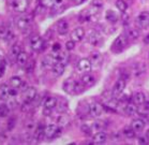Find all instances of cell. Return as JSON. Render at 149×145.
<instances>
[{
    "label": "cell",
    "instance_id": "obj_1",
    "mask_svg": "<svg viewBox=\"0 0 149 145\" xmlns=\"http://www.w3.org/2000/svg\"><path fill=\"white\" fill-rule=\"evenodd\" d=\"M83 87H85V86L81 84V82L78 83L73 78H67L63 82V90L69 95L79 94L83 91Z\"/></svg>",
    "mask_w": 149,
    "mask_h": 145
},
{
    "label": "cell",
    "instance_id": "obj_2",
    "mask_svg": "<svg viewBox=\"0 0 149 145\" xmlns=\"http://www.w3.org/2000/svg\"><path fill=\"white\" fill-rule=\"evenodd\" d=\"M128 43H129V41H128V39H127L125 34L118 36L115 39V41H114V43L112 45V51L115 52L116 54H118V53H120V52L125 50L127 45H128Z\"/></svg>",
    "mask_w": 149,
    "mask_h": 145
},
{
    "label": "cell",
    "instance_id": "obj_3",
    "mask_svg": "<svg viewBox=\"0 0 149 145\" xmlns=\"http://www.w3.org/2000/svg\"><path fill=\"white\" fill-rule=\"evenodd\" d=\"M135 25L136 27L141 29H146L149 27V12H141L135 18Z\"/></svg>",
    "mask_w": 149,
    "mask_h": 145
},
{
    "label": "cell",
    "instance_id": "obj_4",
    "mask_svg": "<svg viewBox=\"0 0 149 145\" xmlns=\"http://www.w3.org/2000/svg\"><path fill=\"white\" fill-rule=\"evenodd\" d=\"M37 98V89L34 87H28L23 94V102L25 104H31Z\"/></svg>",
    "mask_w": 149,
    "mask_h": 145
},
{
    "label": "cell",
    "instance_id": "obj_5",
    "mask_svg": "<svg viewBox=\"0 0 149 145\" xmlns=\"http://www.w3.org/2000/svg\"><path fill=\"white\" fill-rule=\"evenodd\" d=\"M29 43H30L31 50L34 52L41 51V50H43V47H44V40H43L40 36H37V34H34V36H32V37L30 38Z\"/></svg>",
    "mask_w": 149,
    "mask_h": 145
},
{
    "label": "cell",
    "instance_id": "obj_6",
    "mask_svg": "<svg viewBox=\"0 0 149 145\" xmlns=\"http://www.w3.org/2000/svg\"><path fill=\"white\" fill-rule=\"evenodd\" d=\"M14 36L13 31L11 29L10 27H8V26H0V39L1 40H4L6 42L8 43H10L12 41L14 40Z\"/></svg>",
    "mask_w": 149,
    "mask_h": 145
},
{
    "label": "cell",
    "instance_id": "obj_7",
    "mask_svg": "<svg viewBox=\"0 0 149 145\" xmlns=\"http://www.w3.org/2000/svg\"><path fill=\"white\" fill-rule=\"evenodd\" d=\"M61 130L56 125H48L45 127V138L46 139H54L57 138L61 134Z\"/></svg>",
    "mask_w": 149,
    "mask_h": 145
},
{
    "label": "cell",
    "instance_id": "obj_8",
    "mask_svg": "<svg viewBox=\"0 0 149 145\" xmlns=\"http://www.w3.org/2000/svg\"><path fill=\"white\" fill-rule=\"evenodd\" d=\"M125 81L122 80V78H119L118 81L115 83L114 87H113V90H112L114 98L119 99V97H120L122 95V92L125 91Z\"/></svg>",
    "mask_w": 149,
    "mask_h": 145
},
{
    "label": "cell",
    "instance_id": "obj_9",
    "mask_svg": "<svg viewBox=\"0 0 149 145\" xmlns=\"http://www.w3.org/2000/svg\"><path fill=\"white\" fill-rule=\"evenodd\" d=\"M12 7L15 12H18V13L26 12L29 7V0H13Z\"/></svg>",
    "mask_w": 149,
    "mask_h": 145
},
{
    "label": "cell",
    "instance_id": "obj_10",
    "mask_svg": "<svg viewBox=\"0 0 149 145\" xmlns=\"http://www.w3.org/2000/svg\"><path fill=\"white\" fill-rule=\"evenodd\" d=\"M88 41L89 43L93 45V46H99L103 42V38H102V36L99 34L98 31L90 30L88 32Z\"/></svg>",
    "mask_w": 149,
    "mask_h": 145
},
{
    "label": "cell",
    "instance_id": "obj_11",
    "mask_svg": "<svg viewBox=\"0 0 149 145\" xmlns=\"http://www.w3.org/2000/svg\"><path fill=\"white\" fill-rule=\"evenodd\" d=\"M104 112V106L98 102H93L89 105V114L92 117H100Z\"/></svg>",
    "mask_w": 149,
    "mask_h": 145
},
{
    "label": "cell",
    "instance_id": "obj_12",
    "mask_svg": "<svg viewBox=\"0 0 149 145\" xmlns=\"http://www.w3.org/2000/svg\"><path fill=\"white\" fill-rule=\"evenodd\" d=\"M30 24H31L30 17L29 16H22V17H18V20H17V22H16V26L19 30L26 31V30L29 29Z\"/></svg>",
    "mask_w": 149,
    "mask_h": 145
},
{
    "label": "cell",
    "instance_id": "obj_13",
    "mask_svg": "<svg viewBox=\"0 0 149 145\" xmlns=\"http://www.w3.org/2000/svg\"><path fill=\"white\" fill-rule=\"evenodd\" d=\"M132 74L135 76V78H139L141 75H143L146 72V64L144 62H136L132 66Z\"/></svg>",
    "mask_w": 149,
    "mask_h": 145
},
{
    "label": "cell",
    "instance_id": "obj_14",
    "mask_svg": "<svg viewBox=\"0 0 149 145\" xmlns=\"http://www.w3.org/2000/svg\"><path fill=\"white\" fill-rule=\"evenodd\" d=\"M89 60L91 61L92 67L99 68V67H101L102 62H103V56H102L101 53H99V52H97V51L92 52L91 54H90Z\"/></svg>",
    "mask_w": 149,
    "mask_h": 145
},
{
    "label": "cell",
    "instance_id": "obj_15",
    "mask_svg": "<svg viewBox=\"0 0 149 145\" xmlns=\"http://www.w3.org/2000/svg\"><path fill=\"white\" fill-rule=\"evenodd\" d=\"M91 68H92L91 61L89 60V59H87V58H83V59H81V60L78 61L77 69L81 71V72L88 73V72H90Z\"/></svg>",
    "mask_w": 149,
    "mask_h": 145
},
{
    "label": "cell",
    "instance_id": "obj_16",
    "mask_svg": "<svg viewBox=\"0 0 149 145\" xmlns=\"http://www.w3.org/2000/svg\"><path fill=\"white\" fill-rule=\"evenodd\" d=\"M125 36L127 37L129 42H134L139 39L141 34H139V30L137 28H128L125 32Z\"/></svg>",
    "mask_w": 149,
    "mask_h": 145
},
{
    "label": "cell",
    "instance_id": "obj_17",
    "mask_svg": "<svg viewBox=\"0 0 149 145\" xmlns=\"http://www.w3.org/2000/svg\"><path fill=\"white\" fill-rule=\"evenodd\" d=\"M132 100H133V103L136 104L137 106H143V105H144V102H145V100H146V96L142 91H136V92L133 94Z\"/></svg>",
    "mask_w": 149,
    "mask_h": 145
},
{
    "label": "cell",
    "instance_id": "obj_18",
    "mask_svg": "<svg viewBox=\"0 0 149 145\" xmlns=\"http://www.w3.org/2000/svg\"><path fill=\"white\" fill-rule=\"evenodd\" d=\"M81 84L84 85L85 87H91L95 84V78L92 74L89 73H85L81 78Z\"/></svg>",
    "mask_w": 149,
    "mask_h": 145
},
{
    "label": "cell",
    "instance_id": "obj_19",
    "mask_svg": "<svg viewBox=\"0 0 149 145\" xmlns=\"http://www.w3.org/2000/svg\"><path fill=\"white\" fill-rule=\"evenodd\" d=\"M85 37V30L81 27L75 28L74 30L71 32V40L74 42H79L83 40V38Z\"/></svg>",
    "mask_w": 149,
    "mask_h": 145
},
{
    "label": "cell",
    "instance_id": "obj_20",
    "mask_svg": "<svg viewBox=\"0 0 149 145\" xmlns=\"http://www.w3.org/2000/svg\"><path fill=\"white\" fill-rule=\"evenodd\" d=\"M57 31L60 36H65L69 32V23L65 20H61L57 24Z\"/></svg>",
    "mask_w": 149,
    "mask_h": 145
},
{
    "label": "cell",
    "instance_id": "obj_21",
    "mask_svg": "<svg viewBox=\"0 0 149 145\" xmlns=\"http://www.w3.org/2000/svg\"><path fill=\"white\" fill-rule=\"evenodd\" d=\"M10 89L11 88L9 87L7 84L0 85V100H2V101H7L8 99L11 98Z\"/></svg>",
    "mask_w": 149,
    "mask_h": 145
},
{
    "label": "cell",
    "instance_id": "obj_22",
    "mask_svg": "<svg viewBox=\"0 0 149 145\" xmlns=\"http://www.w3.org/2000/svg\"><path fill=\"white\" fill-rule=\"evenodd\" d=\"M65 64H62V62H56V64L53 66L52 68V72H53V74L55 76H60V75L63 74V72H65Z\"/></svg>",
    "mask_w": 149,
    "mask_h": 145
},
{
    "label": "cell",
    "instance_id": "obj_23",
    "mask_svg": "<svg viewBox=\"0 0 149 145\" xmlns=\"http://www.w3.org/2000/svg\"><path fill=\"white\" fill-rule=\"evenodd\" d=\"M107 141V134L103 131H98L93 135V143L95 144H104Z\"/></svg>",
    "mask_w": 149,
    "mask_h": 145
},
{
    "label": "cell",
    "instance_id": "obj_24",
    "mask_svg": "<svg viewBox=\"0 0 149 145\" xmlns=\"http://www.w3.org/2000/svg\"><path fill=\"white\" fill-rule=\"evenodd\" d=\"M123 112H125L127 115H129V116H133V115L137 114V105L134 104V103H130L128 102L127 104L125 105V108H123Z\"/></svg>",
    "mask_w": 149,
    "mask_h": 145
},
{
    "label": "cell",
    "instance_id": "obj_25",
    "mask_svg": "<svg viewBox=\"0 0 149 145\" xmlns=\"http://www.w3.org/2000/svg\"><path fill=\"white\" fill-rule=\"evenodd\" d=\"M10 84L12 87L18 89V88H23V86H24L26 83H25V82L22 80V78H19V76H12L10 80Z\"/></svg>",
    "mask_w": 149,
    "mask_h": 145
},
{
    "label": "cell",
    "instance_id": "obj_26",
    "mask_svg": "<svg viewBox=\"0 0 149 145\" xmlns=\"http://www.w3.org/2000/svg\"><path fill=\"white\" fill-rule=\"evenodd\" d=\"M41 4L46 8L59 7L63 4V0H41Z\"/></svg>",
    "mask_w": 149,
    "mask_h": 145
},
{
    "label": "cell",
    "instance_id": "obj_27",
    "mask_svg": "<svg viewBox=\"0 0 149 145\" xmlns=\"http://www.w3.org/2000/svg\"><path fill=\"white\" fill-rule=\"evenodd\" d=\"M131 127L135 132H141L145 128V123L143 122L142 119H134L131 124Z\"/></svg>",
    "mask_w": 149,
    "mask_h": 145
},
{
    "label": "cell",
    "instance_id": "obj_28",
    "mask_svg": "<svg viewBox=\"0 0 149 145\" xmlns=\"http://www.w3.org/2000/svg\"><path fill=\"white\" fill-rule=\"evenodd\" d=\"M57 104H58V100L55 97H47L44 101V108L51 109V110L57 108Z\"/></svg>",
    "mask_w": 149,
    "mask_h": 145
},
{
    "label": "cell",
    "instance_id": "obj_29",
    "mask_svg": "<svg viewBox=\"0 0 149 145\" xmlns=\"http://www.w3.org/2000/svg\"><path fill=\"white\" fill-rule=\"evenodd\" d=\"M44 138H45V127L43 125H39L37 130H36V133H34V139L37 141H42Z\"/></svg>",
    "mask_w": 149,
    "mask_h": 145
},
{
    "label": "cell",
    "instance_id": "obj_30",
    "mask_svg": "<svg viewBox=\"0 0 149 145\" xmlns=\"http://www.w3.org/2000/svg\"><path fill=\"white\" fill-rule=\"evenodd\" d=\"M105 18L109 20V23H116V22H118L119 16L115 11L109 10V11H106V13H105Z\"/></svg>",
    "mask_w": 149,
    "mask_h": 145
},
{
    "label": "cell",
    "instance_id": "obj_31",
    "mask_svg": "<svg viewBox=\"0 0 149 145\" xmlns=\"http://www.w3.org/2000/svg\"><path fill=\"white\" fill-rule=\"evenodd\" d=\"M56 64V60H55V58L52 56V55H49V56H46V57L43 59V61H42V66H43V68H45V69H48V68H53V66Z\"/></svg>",
    "mask_w": 149,
    "mask_h": 145
},
{
    "label": "cell",
    "instance_id": "obj_32",
    "mask_svg": "<svg viewBox=\"0 0 149 145\" xmlns=\"http://www.w3.org/2000/svg\"><path fill=\"white\" fill-rule=\"evenodd\" d=\"M16 62L18 66L20 67H23V66H26V64L28 62V55L25 53V52H20L19 55L17 56L16 58Z\"/></svg>",
    "mask_w": 149,
    "mask_h": 145
},
{
    "label": "cell",
    "instance_id": "obj_33",
    "mask_svg": "<svg viewBox=\"0 0 149 145\" xmlns=\"http://www.w3.org/2000/svg\"><path fill=\"white\" fill-rule=\"evenodd\" d=\"M135 133L136 132L133 130L132 127H129V126L125 127L123 130H122V134H123V137H125L127 139H130V140H132V139L135 137Z\"/></svg>",
    "mask_w": 149,
    "mask_h": 145
},
{
    "label": "cell",
    "instance_id": "obj_34",
    "mask_svg": "<svg viewBox=\"0 0 149 145\" xmlns=\"http://www.w3.org/2000/svg\"><path fill=\"white\" fill-rule=\"evenodd\" d=\"M92 130H95V131H102L106 128V123L104 120H95L92 124Z\"/></svg>",
    "mask_w": 149,
    "mask_h": 145
},
{
    "label": "cell",
    "instance_id": "obj_35",
    "mask_svg": "<svg viewBox=\"0 0 149 145\" xmlns=\"http://www.w3.org/2000/svg\"><path fill=\"white\" fill-rule=\"evenodd\" d=\"M56 122H57V124L59 126H61V127H63V126H67L69 124V122H70V119H69V117L67 116V115L65 114H61L59 115L57 118H56Z\"/></svg>",
    "mask_w": 149,
    "mask_h": 145
},
{
    "label": "cell",
    "instance_id": "obj_36",
    "mask_svg": "<svg viewBox=\"0 0 149 145\" xmlns=\"http://www.w3.org/2000/svg\"><path fill=\"white\" fill-rule=\"evenodd\" d=\"M22 52V50H20V47L18 46V45H13V46L11 47V50H10V57L12 58V59H15L16 60V58H17V56L19 55V53Z\"/></svg>",
    "mask_w": 149,
    "mask_h": 145
},
{
    "label": "cell",
    "instance_id": "obj_37",
    "mask_svg": "<svg viewBox=\"0 0 149 145\" xmlns=\"http://www.w3.org/2000/svg\"><path fill=\"white\" fill-rule=\"evenodd\" d=\"M116 8L118 9L120 12H125L127 11V9H128V4H125V0H117L116 1Z\"/></svg>",
    "mask_w": 149,
    "mask_h": 145
},
{
    "label": "cell",
    "instance_id": "obj_38",
    "mask_svg": "<svg viewBox=\"0 0 149 145\" xmlns=\"http://www.w3.org/2000/svg\"><path fill=\"white\" fill-rule=\"evenodd\" d=\"M10 113V108L8 104H0V117H6Z\"/></svg>",
    "mask_w": 149,
    "mask_h": 145
},
{
    "label": "cell",
    "instance_id": "obj_39",
    "mask_svg": "<svg viewBox=\"0 0 149 145\" xmlns=\"http://www.w3.org/2000/svg\"><path fill=\"white\" fill-rule=\"evenodd\" d=\"M15 125H16V118L15 117H11L9 118V120H8V125H7V128L9 131H12L14 129V127H15Z\"/></svg>",
    "mask_w": 149,
    "mask_h": 145
},
{
    "label": "cell",
    "instance_id": "obj_40",
    "mask_svg": "<svg viewBox=\"0 0 149 145\" xmlns=\"http://www.w3.org/2000/svg\"><path fill=\"white\" fill-rule=\"evenodd\" d=\"M103 4H104L103 0H93L91 2V7L97 9V10H99V9H101V8L103 7Z\"/></svg>",
    "mask_w": 149,
    "mask_h": 145
},
{
    "label": "cell",
    "instance_id": "obj_41",
    "mask_svg": "<svg viewBox=\"0 0 149 145\" xmlns=\"http://www.w3.org/2000/svg\"><path fill=\"white\" fill-rule=\"evenodd\" d=\"M81 132H83V133L89 135V134H91L92 127H90V126H88V125H86V124H85V125H83L81 127Z\"/></svg>",
    "mask_w": 149,
    "mask_h": 145
},
{
    "label": "cell",
    "instance_id": "obj_42",
    "mask_svg": "<svg viewBox=\"0 0 149 145\" xmlns=\"http://www.w3.org/2000/svg\"><path fill=\"white\" fill-rule=\"evenodd\" d=\"M6 68H7V62L4 59L0 60V78H2L6 72Z\"/></svg>",
    "mask_w": 149,
    "mask_h": 145
},
{
    "label": "cell",
    "instance_id": "obj_43",
    "mask_svg": "<svg viewBox=\"0 0 149 145\" xmlns=\"http://www.w3.org/2000/svg\"><path fill=\"white\" fill-rule=\"evenodd\" d=\"M137 143L141 145H147L149 143V139L147 138V135L139 137V138H137Z\"/></svg>",
    "mask_w": 149,
    "mask_h": 145
},
{
    "label": "cell",
    "instance_id": "obj_44",
    "mask_svg": "<svg viewBox=\"0 0 149 145\" xmlns=\"http://www.w3.org/2000/svg\"><path fill=\"white\" fill-rule=\"evenodd\" d=\"M33 70H34V61L33 60L28 61L27 64H26V71H27L28 73H31Z\"/></svg>",
    "mask_w": 149,
    "mask_h": 145
},
{
    "label": "cell",
    "instance_id": "obj_45",
    "mask_svg": "<svg viewBox=\"0 0 149 145\" xmlns=\"http://www.w3.org/2000/svg\"><path fill=\"white\" fill-rule=\"evenodd\" d=\"M123 134H121V132H119V131H115V132H113V134H112V141H120L121 140V137Z\"/></svg>",
    "mask_w": 149,
    "mask_h": 145
},
{
    "label": "cell",
    "instance_id": "obj_46",
    "mask_svg": "<svg viewBox=\"0 0 149 145\" xmlns=\"http://www.w3.org/2000/svg\"><path fill=\"white\" fill-rule=\"evenodd\" d=\"M75 43H76V42H74V41H73V40L68 41V42L65 43V48H67L68 51H72V50H74V47H75Z\"/></svg>",
    "mask_w": 149,
    "mask_h": 145
},
{
    "label": "cell",
    "instance_id": "obj_47",
    "mask_svg": "<svg viewBox=\"0 0 149 145\" xmlns=\"http://www.w3.org/2000/svg\"><path fill=\"white\" fill-rule=\"evenodd\" d=\"M57 106H58V111L59 112H65L67 109H68V103L67 102H63V103H61V104H57Z\"/></svg>",
    "mask_w": 149,
    "mask_h": 145
},
{
    "label": "cell",
    "instance_id": "obj_48",
    "mask_svg": "<svg viewBox=\"0 0 149 145\" xmlns=\"http://www.w3.org/2000/svg\"><path fill=\"white\" fill-rule=\"evenodd\" d=\"M129 78H130V73H129V72H127V71H122L121 75H120V78H122V80L127 81V80H129Z\"/></svg>",
    "mask_w": 149,
    "mask_h": 145
},
{
    "label": "cell",
    "instance_id": "obj_49",
    "mask_svg": "<svg viewBox=\"0 0 149 145\" xmlns=\"http://www.w3.org/2000/svg\"><path fill=\"white\" fill-rule=\"evenodd\" d=\"M10 96L12 97V98H14V97H16L17 96V90H16V88H14L12 87L10 89Z\"/></svg>",
    "mask_w": 149,
    "mask_h": 145
},
{
    "label": "cell",
    "instance_id": "obj_50",
    "mask_svg": "<svg viewBox=\"0 0 149 145\" xmlns=\"http://www.w3.org/2000/svg\"><path fill=\"white\" fill-rule=\"evenodd\" d=\"M60 44L59 43H55L54 45H53V52H58V51H60Z\"/></svg>",
    "mask_w": 149,
    "mask_h": 145
},
{
    "label": "cell",
    "instance_id": "obj_51",
    "mask_svg": "<svg viewBox=\"0 0 149 145\" xmlns=\"http://www.w3.org/2000/svg\"><path fill=\"white\" fill-rule=\"evenodd\" d=\"M51 113H52V110H51V109L44 108V110H43V114H44L45 116H48V115H51Z\"/></svg>",
    "mask_w": 149,
    "mask_h": 145
},
{
    "label": "cell",
    "instance_id": "obj_52",
    "mask_svg": "<svg viewBox=\"0 0 149 145\" xmlns=\"http://www.w3.org/2000/svg\"><path fill=\"white\" fill-rule=\"evenodd\" d=\"M145 109H147V110H149V97H146V100L145 102H144V105H143Z\"/></svg>",
    "mask_w": 149,
    "mask_h": 145
},
{
    "label": "cell",
    "instance_id": "obj_53",
    "mask_svg": "<svg viewBox=\"0 0 149 145\" xmlns=\"http://www.w3.org/2000/svg\"><path fill=\"white\" fill-rule=\"evenodd\" d=\"M75 1V4H84L85 1H87V0H74Z\"/></svg>",
    "mask_w": 149,
    "mask_h": 145
},
{
    "label": "cell",
    "instance_id": "obj_54",
    "mask_svg": "<svg viewBox=\"0 0 149 145\" xmlns=\"http://www.w3.org/2000/svg\"><path fill=\"white\" fill-rule=\"evenodd\" d=\"M144 43L149 44V34H147V36L145 37V39H144Z\"/></svg>",
    "mask_w": 149,
    "mask_h": 145
},
{
    "label": "cell",
    "instance_id": "obj_55",
    "mask_svg": "<svg viewBox=\"0 0 149 145\" xmlns=\"http://www.w3.org/2000/svg\"><path fill=\"white\" fill-rule=\"evenodd\" d=\"M3 59V54H2V52L0 51V60H2Z\"/></svg>",
    "mask_w": 149,
    "mask_h": 145
},
{
    "label": "cell",
    "instance_id": "obj_56",
    "mask_svg": "<svg viewBox=\"0 0 149 145\" xmlns=\"http://www.w3.org/2000/svg\"><path fill=\"white\" fill-rule=\"evenodd\" d=\"M146 135H147V138L149 139V129L147 130V132H146Z\"/></svg>",
    "mask_w": 149,
    "mask_h": 145
}]
</instances>
